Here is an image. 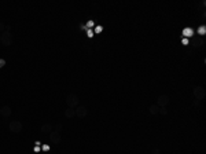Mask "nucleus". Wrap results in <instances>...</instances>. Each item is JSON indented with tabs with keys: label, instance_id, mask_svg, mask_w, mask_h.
I'll return each mask as SVG.
<instances>
[{
	"label": "nucleus",
	"instance_id": "nucleus-1",
	"mask_svg": "<svg viewBox=\"0 0 206 154\" xmlns=\"http://www.w3.org/2000/svg\"><path fill=\"white\" fill-rule=\"evenodd\" d=\"M0 43L4 45V47H10L12 43V35L11 32H7V30H4L2 35H0Z\"/></svg>",
	"mask_w": 206,
	"mask_h": 154
},
{
	"label": "nucleus",
	"instance_id": "nucleus-2",
	"mask_svg": "<svg viewBox=\"0 0 206 154\" xmlns=\"http://www.w3.org/2000/svg\"><path fill=\"white\" fill-rule=\"evenodd\" d=\"M78 96L76 94H69L67 96H66V105H67V107H77L78 106Z\"/></svg>",
	"mask_w": 206,
	"mask_h": 154
},
{
	"label": "nucleus",
	"instance_id": "nucleus-3",
	"mask_svg": "<svg viewBox=\"0 0 206 154\" xmlns=\"http://www.w3.org/2000/svg\"><path fill=\"white\" fill-rule=\"evenodd\" d=\"M194 96H195V99H197V101L201 102V101H202V99L206 96L205 88H203V87H201V85L194 87Z\"/></svg>",
	"mask_w": 206,
	"mask_h": 154
},
{
	"label": "nucleus",
	"instance_id": "nucleus-4",
	"mask_svg": "<svg viewBox=\"0 0 206 154\" xmlns=\"http://www.w3.org/2000/svg\"><path fill=\"white\" fill-rule=\"evenodd\" d=\"M8 128H10V131H11L12 133H19L22 131V122L21 121H11L10 122V125H8Z\"/></svg>",
	"mask_w": 206,
	"mask_h": 154
},
{
	"label": "nucleus",
	"instance_id": "nucleus-5",
	"mask_svg": "<svg viewBox=\"0 0 206 154\" xmlns=\"http://www.w3.org/2000/svg\"><path fill=\"white\" fill-rule=\"evenodd\" d=\"M170 99L168 95H159L158 99H157V106L158 107H166L168 105H169Z\"/></svg>",
	"mask_w": 206,
	"mask_h": 154
},
{
	"label": "nucleus",
	"instance_id": "nucleus-6",
	"mask_svg": "<svg viewBox=\"0 0 206 154\" xmlns=\"http://www.w3.org/2000/svg\"><path fill=\"white\" fill-rule=\"evenodd\" d=\"M50 142L52 143V145H59V143L62 142V136H60V133L55 132V131L50 132Z\"/></svg>",
	"mask_w": 206,
	"mask_h": 154
},
{
	"label": "nucleus",
	"instance_id": "nucleus-7",
	"mask_svg": "<svg viewBox=\"0 0 206 154\" xmlns=\"http://www.w3.org/2000/svg\"><path fill=\"white\" fill-rule=\"evenodd\" d=\"M88 114V109L85 106H77L76 109V116H77L78 119H85Z\"/></svg>",
	"mask_w": 206,
	"mask_h": 154
},
{
	"label": "nucleus",
	"instance_id": "nucleus-8",
	"mask_svg": "<svg viewBox=\"0 0 206 154\" xmlns=\"http://www.w3.org/2000/svg\"><path fill=\"white\" fill-rule=\"evenodd\" d=\"M11 107L10 106H2L0 107V116L2 117H4V119H7V117H10L11 116Z\"/></svg>",
	"mask_w": 206,
	"mask_h": 154
},
{
	"label": "nucleus",
	"instance_id": "nucleus-9",
	"mask_svg": "<svg viewBox=\"0 0 206 154\" xmlns=\"http://www.w3.org/2000/svg\"><path fill=\"white\" fill-rule=\"evenodd\" d=\"M65 117L66 119H73V117H76V109L67 107V109L65 110Z\"/></svg>",
	"mask_w": 206,
	"mask_h": 154
},
{
	"label": "nucleus",
	"instance_id": "nucleus-10",
	"mask_svg": "<svg viewBox=\"0 0 206 154\" xmlns=\"http://www.w3.org/2000/svg\"><path fill=\"white\" fill-rule=\"evenodd\" d=\"M52 129H54V127H52V125L51 124H43L41 125V128H40V131H41L43 133H50V132H52Z\"/></svg>",
	"mask_w": 206,
	"mask_h": 154
},
{
	"label": "nucleus",
	"instance_id": "nucleus-11",
	"mask_svg": "<svg viewBox=\"0 0 206 154\" xmlns=\"http://www.w3.org/2000/svg\"><path fill=\"white\" fill-rule=\"evenodd\" d=\"M149 112H150V114L155 116V114H158L159 113V107L157 106V105H151V106L149 107Z\"/></svg>",
	"mask_w": 206,
	"mask_h": 154
},
{
	"label": "nucleus",
	"instance_id": "nucleus-12",
	"mask_svg": "<svg viewBox=\"0 0 206 154\" xmlns=\"http://www.w3.org/2000/svg\"><path fill=\"white\" fill-rule=\"evenodd\" d=\"M62 128H63L62 124H57V125H55V128H54L52 131H55V132H60V131H62Z\"/></svg>",
	"mask_w": 206,
	"mask_h": 154
},
{
	"label": "nucleus",
	"instance_id": "nucleus-13",
	"mask_svg": "<svg viewBox=\"0 0 206 154\" xmlns=\"http://www.w3.org/2000/svg\"><path fill=\"white\" fill-rule=\"evenodd\" d=\"M159 113H161L162 116H166V114H168V110H166V107H159Z\"/></svg>",
	"mask_w": 206,
	"mask_h": 154
},
{
	"label": "nucleus",
	"instance_id": "nucleus-14",
	"mask_svg": "<svg viewBox=\"0 0 206 154\" xmlns=\"http://www.w3.org/2000/svg\"><path fill=\"white\" fill-rule=\"evenodd\" d=\"M4 30H6V25H4L3 22H0V35H2Z\"/></svg>",
	"mask_w": 206,
	"mask_h": 154
},
{
	"label": "nucleus",
	"instance_id": "nucleus-15",
	"mask_svg": "<svg viewBox=\"0 0 206 154\" xmlns=\"http://www.w3.org/2000/svg\"><path fill=\"white\" fill-rule=\"evenodd\" d=\"M6 66V59H3V58H0V69L4 68Z\"/></svg>",
	"mask_w": 206,
	"mask_h": 154
},
{
	"label": "nucleus",
	"instance_id": "nucleus-16",
	"mask_svg": "<svg viewBox=\"0 0 206 154\" xmlns=\"http://www.w3.org/2000/svg\"><path fill=\"white\" fill-rule=\"evenodd\" d=\"M102 29H103L102 26H96V28H95V32H96V33H100V32H102Z\"/></svg>",
	"mask_w": 206,
	"mask_h": 154
},
{
	"label": "nucleus",
	"instance_id": "nucleus-17",
	"mask_svg": "<svg viewBox=\"0 0 206 154\" xmlns=\"http://www.w3.org/2000/svg\"><path fill=\"white\" fill-rule=\"evenodd\" d=\"M151 154H161V151H159V149H154Z\"/></svg>",
	"mask_w": 206,
	"mask_h": 154
},
{
	"label": "nucleus",
	"instance_id": "nucleus-18",
	"mask_svg": "<svg viewBox=\"0 0 206 154\" xmlns=\"http://www.w3.org/2000/svg\"><path fill=\"white\" fill-rule=\"evenodd\" d=\"M194 106H199V101H197V99H195V102H194Z\"/></svg>",
	"mask_w": 206,
	"mask_h": 154
}]
</instances>
